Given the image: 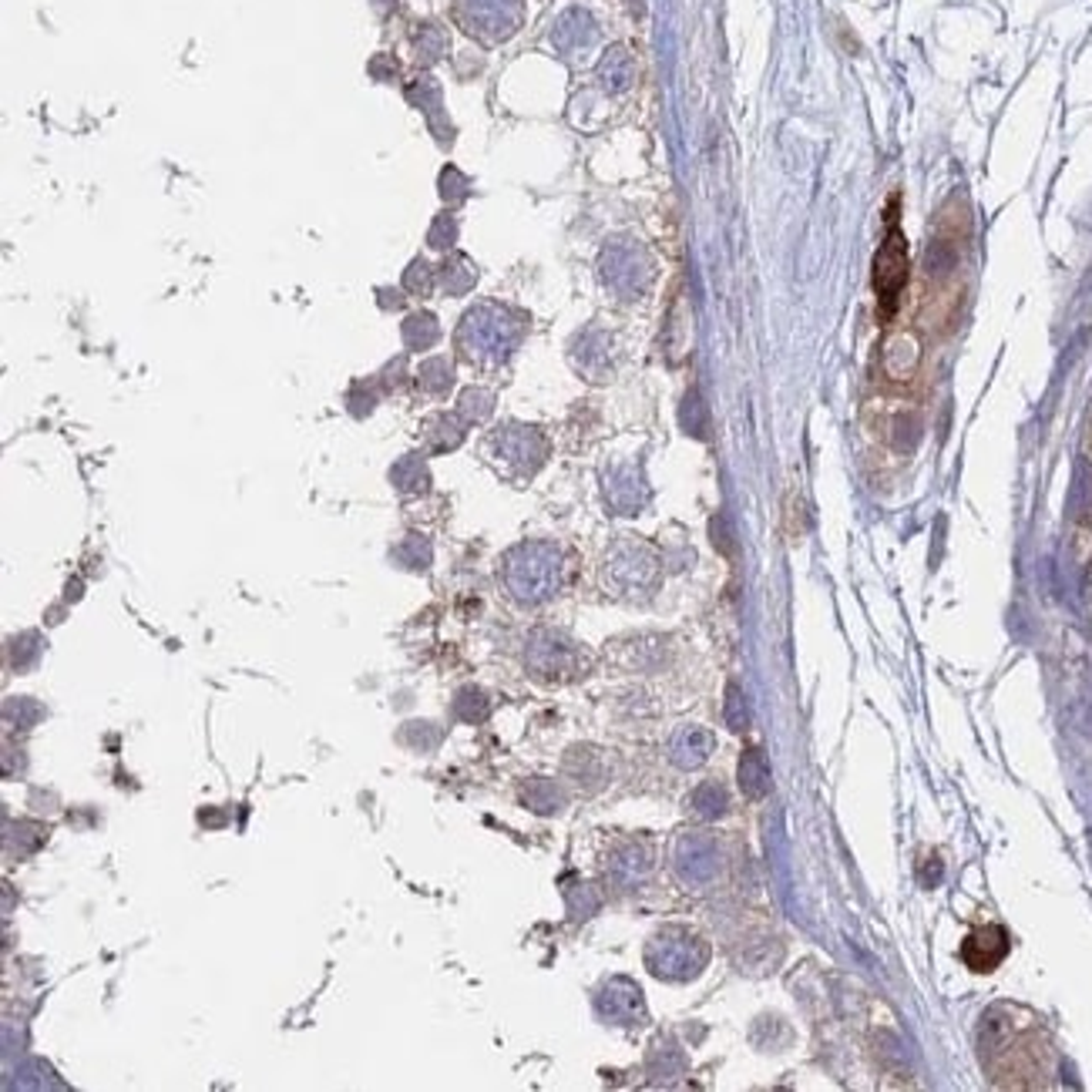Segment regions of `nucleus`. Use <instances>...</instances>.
Here are the masks:
<instances>
[{"label":"nucleus","instance_id":"f03ea898","mask_svg":"<svg viewBox=\"0 0 1092 1092\" xmlns=\"http://www.w3.org/2000/svg\"><path fill=\"white\" fill-rule=\"evenodd\" d=\"M1006 951H1008V942H1006V931L1002 928L975 931V935L965 942V948H961L965 961L975 971H992L1002 958H1006Z\"/></svg>","mask_w":1092,"mask_h":1092},{"label":"nucleus","instance_id":"f257e3e1","mask_svg":"<svg viewBox=\"0 0 1092 1092\" xmlns=\"http://www.w3.org/2000/svg\"><path fill=\"white\" fill-rule=\"evenodd\" d=\"M907 272H911V259H907V239L901 226L894 222V208H891V226L885 232V243L878 249L874 259V289L881 300V316L891 319L897 307V296L907 286Z\"/></svg>","mask_w":1092,"mask_h":1092}]
</instances>
